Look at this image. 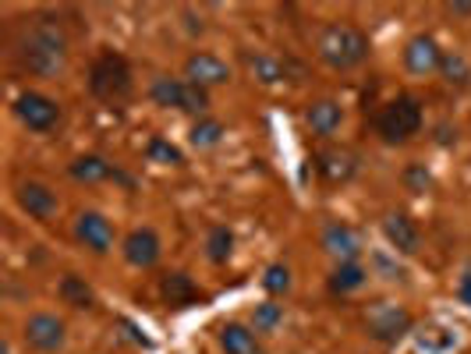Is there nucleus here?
<instances>
[{
  "instance_id": "16",
  "label": "nucleus",
  "mask_w": 471,
  "mask_h": 354,
  "mask_svg": "<svg viewBox=\"0 0 471 354\" xmlns=\"http://www.w3.org/2000/svg\"><path fill=\"white\" fill-rule=\"evenodd\" d=\"M305 125H308L312 135L330 138V135H336L340 125H344V110H340L336 99H316V103H308V110H305Z\"/></svg>"
},
{
  "instance_id": "33",
  "label": "nucleus",
  "mask_w": 471,
  "mask_h": 354,
  "mask_svg": "<svg viewBox=\"0 0 471 354\" xmlns=\"http://www.w3.org/2000/svg\"><path fill=\"white\" fill-rule=\"evenodd\" d=\"M461 298H465V301L471 305V273L465 277V280H461Z\"/></svg>"
},
{
  "instance_id": "30",
  "label": "nucleus",
  "mask_w": 471,
  "mask_h": 354,
  "mask_svg": "<svg viewBox=\"0 0 471 354\" xmlns=\"http://www.w3.org/2000/svg\"><path fill=\"white\" fill-rule=\"evenodd\" d=\"M145 157L153 163H164V167H177V163H185V157H181V149H174L167 138H149V146H145Z\"/></svg>"
},
{
  "instance_id": "5",
  "label": "nucleus",
  "mask_w": 471,
  "mask_h": 354,
  "mask_svg": "<svg viewBox=\"0 0 471 354\" xmlns=\"http://www.w3.org/2000/svg\"><path fill=\"white\" fill-rule=\"evenodd\" d=\"M15 114H18V121L29 131H39V135H43V131L57 128V121H61V103L43 96V93H22V96L15 99Z\"/></svg>"
},
{
  "instance_id": "24",
  "label": "nucleus",
  "mask_w": 471,
  "mask_h": 354,
  "mask_svg": "<svg viewBox=\"0 0 471 354\" xmlns=\"http://www.w3.org/2000/svg\"><path fill=\"white\" fill-rule=\"evenodd\" d=\"M248 71L263 86H280L287 78V65L280 57H273V54H248Z\"/></svg>"
},
{
  "instance_id": "27",
  "label": "nucleus",
  "mask_w": 471,
  "mask_h": 354,
  "mask_svg": "<svg viewBox=\"0 0 471 354\" xmlns=\"http://www.w3.org/2000/svg\"><path fill=\"white\" fill-rule=\"evenodd\" d=\"M224 135H227V128H224L216 117H199V121L192 125V146H195V149H216V146L224 142Z\"/></svg>"
},
{
  "instance_id": "6",
  "label": "nucleus",
  "mask_w": 471,
  "mask_h": 354,
  "mask_svg": "<svg viewBox=\"0 0 471 354\" xmlns=\"http://www.w3.org/2000/svg\"><path fill=\"white\" fill-rule=\"evenodd\" d=\"M411 329H415V322H411V316H407L404 308H397V305L379 301L369 312V333H372V340H379V344H397Z\"/></svg>"
},
{
  "instance_id": "2",
  "label": "nucleus",
  "mask_w": 471,
  "mask_h": 354,
  "mask_svg": "<svg viewBox=\"0 0 471 354\" xmlns=\"http://www.w3.org/2000/svg\"><path fill=\"white\" fill-rule=\"evenodd\" d=\"M316 57L334 71H351V67L366 65L369 57V35L358 25L347 22H330L316 35Z\"/></svg>"
},
{
  "instance_id": "3",
  "label": "nucleus",
  "mask_w": 471,
  "mask_h": 354,
  "mask_svg": "<svg viewBox=\"0 0 471 354\" xmlns=\"http://www.w3.org/2000/svg\"><path fill=\"white\" fill-rule=\"evenodd\" d=\"M132 67H128V61L121 54L106 50V54H100L93 61V67H89V93L96 99H103V103H125L132 96Z\"/></svg>"
},
{
  "instance_id": "22",
  "label": "nucleus",
  "mask_w": 471,
  "mask_h": 354,
  "mask_svg": "<svg viewBox=\"0 0 471 354\" xmlns=\"http://www.w3.org/2000/svg\"><path fill=\"white\" fill-rule=\"evenodd\" d=\"M366 280H369L366 266H358V262H336L334 273H330V290L334 294H355V290L366 288Z\"/></svg>"
},
{
  "instance_id": "10",
  "label": "nucleus",
  "mask_w": 471,
  "mask_h": 354,
  "mask_svg": "<svg viewBox=\"0 0 471 354\" xmlns=\"http://www.w3.org/2000/svg\"><path fill=\"white\" fill-rule=\"evenodd\" d=\"M185 82H192V86H199V89H213V86H227L231 82V67L227 61H220L216 54H192L188 61H185Z\"/></svg>"
},
{
  "instance_id": "7",
  "label": "nucleus",
  "mask_w": 471,
  "mask_h": 354,
  "mask_svg": "<svg viewBox=\"0 0 471 354\" xmlns=\"http://www.w3.org/2000/svg\"><path fill=\"white\" fill-rule=\"evenodd\" d=\"M439 65H443V50H439V43L429 33L411 35V39L404 43V67H407L415 78L439 75Z\"/></svg>"
},
{
  "instance_id": "32",
  "label": "nucleus",
  "mask_w": 471,
  "mask_h": 354,
  "mask_svg": "<svg viewBox=\"0 0 471 354\" xmlns=\"http://www.w3.org/2000/svg\"><path fill=\"white\" fill-rule=\"evenodd\" d=\"M446 15H454V18H471V4H446Z\"/></svg>"
},
{
  "instance_id": "14",
  "label": "nucleus",
  "mask_w": 471,
  "mask_h": 354,
  "mask_svg": "<svg viewBox=\"0 0 471 354\" xmlns=\"http://www.w3.org/2000/svg\"><path fill=\"white\" fill-rule=\"evenodd\" d=\"M383 234H386V241L394 245V252H401V256H415L418 245H422V230H418V224H415L411 217H404V213H386Z\"/></svg>"
},
{
  "instance_id": "15",
  "label": "nucleus",
  "mask_w": 471,
  "mask_h": 354,
  "mask_svg": "<svg viewBox=\"0 0 471 354\" xmlns=\"http://www.w3.org/2000/svg\"><path fill=\"white\" fill-rule=\"evenodd\" d=\"M316 170H319V177H323L326 185H344V181L355 177L358 160H355V153H347V149H323V153L316 157Z\"/></svg>"
},
{
  "instance_id": "18",
  "label": "nucleus",
  "mask_w": 471,
  "mask_h": 354,
  "mask_svg": "<svg viewBox=\"0 0 471 354\" xmlns=\"http://www.w3.org/2000/svg\"><path fill=\"white\" fill-rule=\"evenodd\" d=\"M67 174H71L78 185H100V181H110V177L132 185V177H125L117 167H110L103 157H78V160L67 167Z\"/></svg>"
},
{
  "instance_id": "4",
  "label": "nucleus",
  "mask_w": 471,
  "mask_h": 354,
  "mask_svg": "<svg viewBox=\"0 0 471 354\" xmlns=\"http://www.w3.org/2000/svg\"><path fill=\"white\" fill-rule=\"evenodd\" d=\"M422 121H426L422 103L415 96H397L379 110L376 131H379V138H383L386 146H404V142H411V138L422 131Z\"/></svg>"
},
{
  "instance_id": "20",
  "label": "nucleus",
  "mask_w": 471,
  "mask_h": 354,
  "mask_svg": "<svg viewBox=\"0 0 471 354\" xmlns=\"http://www.w3.org/2000/svg\"><path fill=\"white\" fill-rule=\"evenodd\" d=\"M185 89H188L185 78L160 75V78H153V86H149V99H153L156 106H164V110H181V106H185Z\"/></svg>"
},
{
  "instance_id": "13",
  "label": "nucleus",
  "mask_w": 471,
  "mask_h": 354,
  "mask_svg": "<svg viewBox=\"0 0 471 354\" xmlns=\"http://www.w3.org/2000/svg\"><path fill=\"white\" fill-rule=\"evenodd\" d=\"M18 206L33 217V220H50L57 213V195L43 181H22L18 185Z\"/></svg>"
},
{
  "instance_id": "31",
  "label": "nucleus",
  "mask_w": 471,
  "mask_h": 354,
  "mask_svg": "<svg viewBox=\"0 0 471 354\" xmlns=\"http://www.w3.org/2000/svg\"><path fill=\"white\" fill-rule=\"evenodd\" d=\"M401 181H404V188L407 192H429L433 188V174L426 170V163H407L404 167V174H401Z\"/></svg>"
},
{
  "instance_id": "28",
  "label": "nucleus",
  "mask_w": 471,
  "mask_h": 354,
  "mask_svg": "<svg viewBox=\"0 0 471 354\" xmlns=\"http://www.w3.org/2000/svg\"><path fill=\"white\" fill-rule=\"evenodd\" d=\"M280 322H284V305H276V301L256 305V312H252V329L256 333H276Z\"/></svg>"
},
{
  "instance_id": "1",
  "label": "nucleus",
  "mask_w": 471,
  "mask_h": 354,
  "mask_svg": "<svg viewBox=\"0 0 471 354\" xmlns=\"http://www.w3.org/2000/svg\"><path fill=\"white\" fill-rule=\"evenodd\" d=\"M18 61H22L25 71L43 75V78L57 75L67 61L65 29H61L57 22H46V18L33 22V29L22 35V43H18Z\"/></svg>"
},
{
  "instance_id": "25",
  "label": "nucleus",
  "mask_w": 471,
  "mask_h": 354,
  "mask_svg": "<svg viewBox=\"0 0 471 354\" xmlns=\"http://www.w3.org/2000/svg\"><path fill=\"white\" fill-rule=\"evenodd\" d=\"M439 78H443L446 86H454V89H468V86H471V65L465 61V57H461V54H454V50H443Z\"/></svg>"
},
{
  "instance_id": "11",
  "label": "nucleus",
  "mask_w": 471,
  "mask_h": 354,
  "mask_svg": "<svg viewBox=\"0 0 471 354\" xmlns=\"http://www.w3.org/2000/svg\"><path fill=\"white\" fill-rule=\"evenodd\" d=\"M319 241H323L326 256H334L336 262H358V256H362V238L347 224H326Z\"/></svg>"
},
{
  "instance_id": "19",
  "label": "nucleus",
  "mask_w": 471,
  "mask_h": 354,
  "mask_svg": "<svg viewBox=\"0 0 471 354\" xmlns=\"http://www.w3.org/2000/svg\"><path fill=\"white\" fill-rule=\"evenodd\" d=\"M216 344L224 354H263V344L256 337V329H248L245 322H224L216 329Z\"/></svg>"
},
{
  "instance_id": "26",
  "label": "nucleus",
  "mask_w": 471,
  "mask_h": 354,
  "mask_svg": "<svg viewBox=\"0 0 471 354\" xmlns=\"http://www.w3.org/2000/svg\"><path fill=\"white\" fill-rule=\"evenodd\" d=\"M231 252H235V234H231V227H213L209 234H205V256H209V262H227L231 258Z\"/></svg>"
},
{
  "instance_id": "12",
  "label": "nucleus",
  "mask_w": 471,
  "mask_h": 354,
  "mask_svg": "<svg viewBox=\"0 0 471 354\" xmlns=\"http://www.w3.org/2000/svg\"><path fill=\"white\" fill-rule=\"evenodd\" d=\"M160 252H164L160 248V238L149 227H138V230H132L125 238V258H128V266H135V269H153L160 262Z\"/></svg>"
},
{
  "instance_id": "9",
  "label": "nucleus",
  "mask_w": 471,
  "mask_h": 354,
  "mask_svg": "<svg viewBox=\"0 0 471 354\" xmlns=\"http://www.w3.org/2000/svg\"><path fill=\"white\" fill-rule=\"evenodd\" d=\"M75 238H78L89 252L106 256V252L114 248V224H110L103 213H96V209H85V213L75 217Z\"/></svg>"
},
{
  "instance_id": "8",
  "label": "nucleus",
  "mask_w": 471,
  "mask_h": 354,
  "mask_svg": "<svg viewBox=\"0 0 471 354\" xmlns=\"http://www.w3.org/2000/svg\"><path fill=\"white\" fill-rule=\"evenodd\" d=\"M22 337H25V344H29L33 351L54 354L65 348V322L57 319V316H50V312H35L33 319L25 322Z\"/></svg>"
},
{
  "instance_id": "29",
  "label": "nucleus",
  "mask_w": 471,
  "mask_h": 354,
  "mask_svg": "<svg viewBox=\"0 0 471 354\" xmlns=\"http://www.w3.org/2000/svg\"><path fill=\"white\" fill-rule=\"evenodd\" d=\"M263 288H266V294H273V298H284V294L291 290V269H287L284 262L266 266V273H263Z\"/></svg>"
},
{
  "instance_id": "21",
  "label": "nucleus",
  "mask_w": 471,
  "mask_h": 354,
  "mask_svg": "<svg viewBox=\"0 0 471 354\" xmlns=\"http://www.w3.org/2000/svg\"><path fill=\"white\" fill-rule=\"evenodd\" d=\"M57 294H61V301H65V305L78 308V312L96 305V294H93V288L85 284V277H78V273H65V277H61V288H57Z\"/></svg>"
},
{
  "instance_id": "17",
  "label": "nucleus",
  "mask_w": 471,
  "mask_h": 354,
  "mask_svg": "<svg viewBox=\"0 0 471 354\" xmlns=\"http://www.w3.org/2000/svg\"><path fill=\"white\" fill-rule=\"evenodd\" d=\"M461 344V333L454 326H443V322H429L415 333V348L418 354H454Z\"/></svg>"
},
{
  "instance_id": "23",
  "label": "nucleus",
  "mask_w": 471,
  "mask_h": 354,
  "mask_svg": "<svg viewBox=\"0 0 471 354\" xmlns=\"http://www.w3.org/2000/svg\"><path fill=\"white\" fill-rule=\"evenodd\" d=\"M160 290H164L167 305H192L195 298H202V290L195 288V280L188 273H167L160 280Z\"/></svg>"
}]
</instances>
